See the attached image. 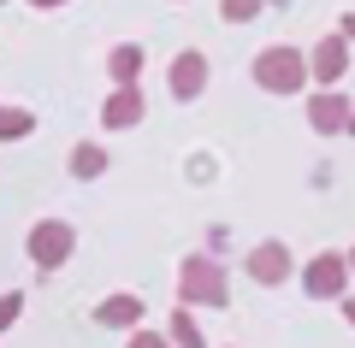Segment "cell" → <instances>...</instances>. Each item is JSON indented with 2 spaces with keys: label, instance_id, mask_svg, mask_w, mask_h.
<instances>
[{
  "label": "cell",
  "instance_id": "4",
  "mask_svg": "<svg viewBox=\"0 0 355 348\" xmlns=\"http://www.w3.org/2000/svg\"><path fill=\"white\" fill-rule=\"evenodd\" d=\"M349 284H355L349 254H338V248L314 254V260L302 266V295L308 301H343V295H349Z\"/></svg>",
  "mask_w": 355,
  "mask_h": 348
},
{
  "label": "cell",
  "instance_id": "7",
  "mask_svg": "<svg viewBox=\"0 0 355 348\" xmlns=\"http://www.w3.org/2000/svg\"><path fill=\"white\" fill-rule=\"evenodd\" d=\"M349 95L343 89H320V95H308V130L314 136H343L349 130Z\"/></svg>",
  "mask_w": 355,
  "mask_h": 348
},
{
  "label": "cell",
  "instance_id": "20",
  "mask_svg": "<svg viewBox=\"0 0 355 348\" xmlns=\"http://www.w3.org/2000/svg\"><path fill=\"white\" fill-rule=\"evenodd\" d=\"M30 6H42V12H53V6H65V0H30Z\"/></svg>",
  "mask_w": 355,
  "mask_h": 348
},
{
  "label": "cell",
  "instance_id": "12",
  "mask_svg": "<svg viewBox=\"0 0 355 348\" xmlns=\"http://www.w3.org/2000/svg\"><path fill=\"white\" fill-rule=\"evenodd\" d=\"M142 65H148V53H142L137 42H119V48L107 53V77H113V89L137 83V77H142Z\"/></svg>",
  "mask_w": 355,
  "mask_h": 348
},
{
  "label": "cell",
  "instance_id": "13",
  "mask_svg": "<svg viewBox=\"0 0 355 348\" xmlns=\"http://www.w3.org/2000/svg\"><path fill=\"white\" fill-rule=\"evenodd\" d=\"M166 336H172V348H207L196 307H172V319H166Z\"/></svg>",
  "mask_w": 355,
  "mask_h": 348
},
{
  "label": "cell",
  "instance_id": "16",
  "mask_svg": "<svg viewBox=\"0 0 355 348\" xmlns=\"http://www.w3.org/2000/svg\"><path fill=\"white\" fill-rule=\"evenodd\" d=\"M18 319H24V289H6V295H0V336L12 331Z\"/></svg>",
  "mask_w": 355,
  "mask_h": 348
},
{
  "label": "cell",
  "instance_id": "3",
  "mask_svg": "<svg viewBox=\"0 0 355 348\" xmlns=\"http://www.w3.org/2000/svg\"><path fill=\"white\" fill-rule=\"evenodd\" d=\"M24 254H30V266L48 277V272H60V266L77 254V230L65 219H36V224H30V237H24Z\"/></svg>",
  "mask_w": 355,
  "mask_h": 348
},
{
  "label": "cell",
  "instance_id": "19",
  "mask_svg": "<svg viewBox=\"0 0 355 348\" xmlns=\"http://www.w3.org/2000/svg\"><path fill=\"white\" fill-rule=\"evenodd\" d=\"M338 307H343V319H349V324H355V289H349V295H343V301H338Z\"/></svg>",
  "mask_w": 355,
  "mask_h": 348
},
{
  "label": "cell",
  "instance_id": "6",
  "mask_svg": "<svg viewBox=\"0 0 355 348\" xmlns=\"http://www.w3.org/2000/svg\"><path fill=\"white\" fill-rule=\"evenodd\" d=\"M207 77H214V65H207L202 48H178L172 65H166V89H172V100H202Z\"/></svg>",
  "mask_w": 355,
  "mask_h": 348
},
{
  "label": "cell",
  "instance_id": "14",
  "mask_svg": "<svg viewBox=\"0 0 355 348\" xmlns=\"http://www.w3.org/2000/svg\"><path fill=\"white\" fill-rule=\"evenodd\" d=\"M36 130V112L30 107H0V142H24Z\"/></svg>",
  "mask_w": 355,
  "mask_h": 348
},
{
  "label": "cell",
  "instance_id": "1",
  "mask_svg": "<svg viewBox=\"0 0 355 348\" xmlns=\"http://www.w3.org/2000/svg\"><path fill=\"white\" fill-rule=\"evenodd\" d=\"M231 301V284H225V266L219 254H184L178 266V307H225Z\"/></svg>",
  "mask_w": 355,
  "mask_h": 348
},
{
  "label": "cell",
  "instance_id": "11",
  "mask_svg": "<svg viewBox=\"0 0 355 348\" xmlns=\"http://www.w3.org/2000/svg\"><path fill=\"white\" fill-rule=\"evenodd\" d=\"M65 165H71V177H77V183H95V177H107L113 154H107V142H77Z\"/></svg>",
  "mask_w": 355,
  "mask_h": 348
},
{
  "label": "cell",
  "instance_id": "8",
  "mask_svg": "<svg viewBox=\"0 0 355 348\" xmlns=\"http://www.w3.org/2000/svg\"><path fill=\"white\" fill-rule=\"evenodd\" d=\"M308 77H314L320 89H343V77H349V42H343V36L314 42V53H308Z\"/></svg>",
  "mask_w": 355,
  "mask_h": 348
},
{
  "label": "cell",
  "instance_id": "9",
  "mask_svg": "<svg viewBox=\"0 0 355 348\" xmlns=\"http://www.w3.org/2000/svg\"><path fill=\"white\" fill-rule=\"evenodd\" d=\"M142 118H148V95H142L137 83L113 89V95L101 100V130H137Z\"/></svg>",
  "mask_w": 355,
  "mask_h": 348
},
{
  "label": "cell",
  "instance_id": "10",
  "mask_svg": "<svg viewBox=\"0 0 355 348\" xmlns=\"http://www.w3.org/2000/svg\"><path fill=\"white\" fill-rule=\"evenodd\" d=\"M142 319H148V307H142V295H130V289L95 301V324H101V331H137Z\"/></svg>",
  "mask_w": 355,
  "mask_h": 348
},
{
  "label": "cell",
  "instance_id": "22",
  "mask_svg": "<svg viewBox=\"0 0 355 348\" xmlns=\"http://www.w3.org/2000/svg\"><path fill=\"white\" fill-rule=\"evenodd\" d=\"M349 272H355V248H349Z\"/></svg>",
  "mask_w": 355,
  "mask_h": 348
},
{
  "label": "cell",
  "instance_id": "5",
  "mask_svg": "<svg viewBox=\"0 0 355 348\" xmlns=\"http://www.w3.org/2000/svg\"><path fill=\"white\" fill-rule=\"evenodd\" d=\"M243 272H249V284H261V289H279V284H291V272H296V254H291V242H279V237L254 242V248L243 254Z\"/></svg>",
  "mask_w": 355,
  "mask_h": 348
},
{
  "label": "cell",
  "instance_id": "2",
  "mask_svg": "<svg viewBox=\"0 0 355 348\" xmlns=\"http://www.w3.org/2000/svg\"><path fill=\"white\" fill-rule=\"evenodd\" d=\"M308 83H314V77H308V53L302 48L272 42V48L254 53V89H266V95H302Z\"/></svg>",
  "mask_w": 355,
  "mask_h": 348
},
{
  "label": "cell",
  "instance_id": "18",
  "mask_svg": "<svg viewBox=\"0 0 355 348\" xmlns=\"http://www.w3.org/2000/svg\"><path fill=\"white\" fill-rule=\"evenodd\" d=\"M338 36H343V42H355V12H343V24H338Z\"/></svg>",
  "mask_w": 355,
  "mask_h": 348
},
{
  "label": "cell",
  "instance_id": "17",
  "mask_svg": "<svg viewBox=\"0 0 355 348\" xmlns=\"http://www.w3.org/2000/svg\"><path fill=\"white\" fill-rule=\"evenodd\" d=\"M125 348H172V336H166V331H148V324H137V331L125 336Z\"/></svg>",
  "mask_w": 355,
  "mask_h": 348
},
{
  "label": "cell",
  "instance_id": "15",
  "mask_svg": "<svg viewBox=\"0 0 355 348\" xmlns=\"http://www.w3.org/2000/svg\"><path fill=\"white\" fill-rule=\"evenodd\" d=\"M266 12V0H219V18L225 24H254Z\"/></svg>",
  "mask_w": 355,
  "mask_h": 348
},
{
  "label": "cell",
  "instance_id": "21",
  "mask_svg": "<svg viewBox=\"0 0 355 348\" xmlns=\"http://www.w3.org/2000/svg\"><path fill=\"white\" fill-rule=\"evenodd\" d=\"M349 136H355V112H349Z\"/></svg>",
  "mask_w": 355,
  "mask_h": 348
}]
</instances>
